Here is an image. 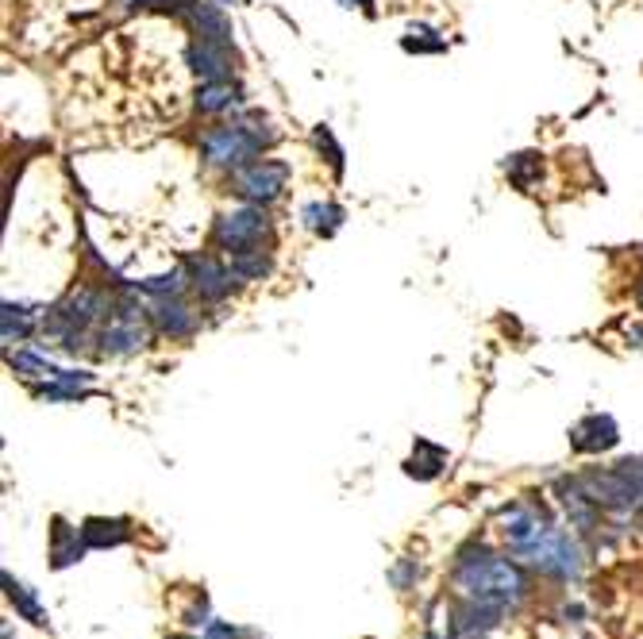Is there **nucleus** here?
I'll list each match as a JSON object with an SVG mask.
<instances>
[{
    "label": "nucleus",
    "mask_w": 643,
    "mask_h": 639,
    "mask_svg": "<svg viewBox=\"0 0 643 639\" xmlns=\"http://www.w3.org/2000/svg\"><path fill=\"white\" fill-rule=\"evenodd\" d=\"M220 4H232V0H220Z\"/></svg>",
    "instance_id": "nucleus-28"
},
{
    "label": "nucleus",
    "mask_w": 643,
    "mask_h": 639,
    "mask_svg": "<svg viewBox=\"0 0 643 639\" xmlns=\"http://www.w3.org/2000/svg\"><path fill=\"white\" fill-rule=\"evenodd\" d=\"M266 231H270V216H266V205H243V208H232V212H224L217 220V228H212V239H217L220 251L228 254H240V251H251V246H263Z\"/></svg>",
    "instance_id": "nucleus-2"
},
{
    "label": "nucleus",
    "mask_w": 643,
    "mask_h": 639,
    "mask_svg": "<svg viewBox=\"0 0 643 639\" xmlns=\"http://www.w3.org/2000/svg\"><path fill=\"white\" fill-rule=\"evenodd\" d=\"M197 108L209 115L217 112H232V108H240V85L232 81H201V89H197Z\"/></svg>",
    "instance_id": "nucleus-15"
},
{
    "label": "nucleus",
    "mask_w": 643,
    "mask_h": 639,
    "mask_svg": "<svg viewBox=\"0 0 643 639\" xmlns=\"http://www.w3.org/2000/svg\"><path fill=\"white\" fill-rule=\"evenodd\" d=\"M97 343H101L104 354H117V359L143 351V346L151 343V328H147V316H143V308L140 305L112 308V316L101 323V335H97Z\"/></svg>",
    "instance_id": "nucleus-4"
},
{
    "label": "nucleus",
    "mask_w": 643,
    "mask_h": 639,
    "mask_svg": "<svg viewBox=\"0 0 643 639\" xmlns=\"http://www.w3.org/2000/svg\"><path fill=\"white\" fill-rule=\"evenodd\" d=\"M301 223L312 235H335L343 223V208L332 205V200H312V205L301 208Z\"/></svg>",
    "instance_id": "nucleus-16"
},
{
    "label": "nucleus",
    "mask_w": 643,
    "mask_h": 639,
    "mask_svg": "<svg viewBox=\"0 0 643 639\" xmlns=\"http://www.w3.org/2000/svg\"><path fill=\"white\" fill-rule=\"evenodd\" d=\"M4 593H9V601L16 605V613L24 616V620H32V624H47V608L40 605V597H35V590L32 585H24V582H12V574H4Z\"/></svg>",
    "instance_id": "nucleus-17"
},
{
    "label": "nucleus",
    "mask_w": 643,
    "mask_h": 639,
    "mask_svg": "<svg viewBox=\"0 0 643 639\" xmlns=\"http://www.w3.org/2000/svg\"><path fill=\"white\" fill-rule=\"evenodd\" d=\"M86 547H89L86 536H78V528H70L63 516H55V528H51V566L55 570L74 566V562H81Z\"/></svg>",
    "instance_id": "nucleus-12"
},
{
    "label": "nucleus",
    "mask_w": 643,
    "mask_h": 639,
    "mask_svg": "<svg viewBox=\"0 0 643 639\" xmlns=\"http://www.w3.org/2000/svg\"><path fill=\"white\" fill-rule=\"evenodd\" d=\"M343 8H370V0H340Z\"/></svg>",
    "instance_id": "nucleus-23"
},
{
    "label": "nucleus",
    "mask_w": 643,
    "mask_h": 639,
    "mask_svg": "<svg viewBox=\"0 0 643 639\" xmlns=\"http://www.w3.org/2000/svg\"><path fill=\"white\" fill-rule=\"evenodd\" d=\"M232 274H235V282H263V277L270 274V254H266L263 246L232 254Z\"/></svg>",
    "instance_id": "nucleus-19"
},
{
    "label": "nucleus",
    "mask_w": 643,
    "mask_h": 639,
    "mask_svg": "<svg viewBox=\"0 0 643 639\" xmlns=\"http://www.w3.org/2000/svg\"><path fill=\"white\" fill-rule=\"evenodd\" d=\"M201 154H204V162L217 169H243L255 154H263V146L255 143V135H251L240 120V123H220V128L204 131Z\"/></svg>",
    "instance_id": "nucleus-3"
},
{
    "label": "nucleus",
    "mask_w": 643,
    "mask_h": 639,
    "mask_svg": "<svg viewBox=\"0 0 643 639\" xmlns=\"http://www.w3.org/2000/svg\"><path fill=\"white\" fill-rule=\"evenodd\" d=\"M286 181H289V166L278 158L247 162V166L235 169V177H232L235 192H240L243 200H251V205H274V200L286 192Z\"/></svg>",
    "instance_id": "nucleus-6"
},
{
    "label": "nucleus",
    "mask_w": 643,
    "mask_h": 639,
    "mask_svg": "<svg viewBox=\"0 0 643 639\" xmlns=\"http://www.w3.org/2000/svg\"><path fill=\"white\" fill-rule=\"evenodd\" d=\"M189 285H193L197 297H201L204 305H217V300H224L228 293H232L235 274H232V266H224L220 258L201 254V258L189 262Z\"/></svg>",
    "instance_id": "nucleus-8"
},
{
    "label": "nucleus",
    "mask_w": 643,
    "mask_h": 639,
    "mask_svg": "<svg viewBox=\"0 0 643 639\" xmlns=\"http://www.w3.org/2000/svg\"><path fill=\"white\" fill-rule=\"evenodd\" d=\"M620 443V428L609 412H589L570 428V447L578 454H601Z\"/></svg>",
    "instance_id": "nucleus-9"
},
{
    "label": "nucleus",
    "mask_w": 643,
    "mask_h": 639,
    "mask_svg": "<svg viewBox=\"0 0 643 639\" xmlns=\"http://www.w3.org/2000/svg\"><path fill=\"white\" fill-rule=\"evenodd\" d=\"M455 590L466 597V605L505 613V608L520 605V597H524V574L509 559H497L489 551H466L455 566Z\"/></svg>",
    "instance_id": "nucleus-1"
},
{
    "label": "nucleus",
    "mask_w": 643,
    "mask_h": 639,
    "mask_svg": "<svg viewBox=\"0 0 643 639\" xmlns=\"http://www.w3.org/2000/svg\"><path fill=\"white\" fill-rule=\"evenodd\" d=\"M312 143H317V151H320V154L328 151V162L335 166V174H343V151H340V143H335L332 131H328L324 123H320V128L312 131Z\"/></svg>",
    "instance_id": "nucleus-21"
},
{
    "label": "nucleus",
    "mask_w": 643,
    "mask_h": 639,
    "mask_svg": "<svg viewBox=\"0 0 643 639\" xmlns=\"http://www.w3.org/2000/svg\"><path fill=\"white\" fill-rule=\"evenodd\" d=\"M204 639H255V631L235 628V624H228V620H212L209 628H204Z\"/></svg>",
    "instance_id": "nucleus-22"
},
{
    "label": "nucleus",
    "mask_w": 643,
    "mask_h": 639,
    "mask_svg": "<svg viewBox=\"0 0 643 639\" xmlns=\"http://www.w3.org/2000/svg\"><path fill=\"white\" fill-rule=\"evenodd\" d=\"M151 320H155V328L163 331V335L189 339L197 331V323H201V316H197L181 297H158L155 305H151Z\"/></svg>",
    "instance_id": "nucleus-11"
},
{
    "label": "nucleus",
    "mask_w": 643,
    "mask_h": 639,
    "mask_svg": "<svg viewBox=\"0 0 643 639\" xmlns=\"http://www.w3.org/2000/svg\"><path fill=\"white\" fill-rule=\"evenodd\" d=\"M0 320H4V343H24L27 335H32L35 331V320H40V312H35L32 305H4V316H0Z\"/></svg>",
    "instance_id": "nucleus-18"
},
{
    "label": "nucleus",
    "mask_w": 643,
    "mask_h": 639,
    "mask_svg": "<svg viewBox=\"0 0 643 639\" xmlns=\"http://www.w3.org/2000/svg\"><path fill=\"white\" fill-rule=\"evenodd\" d=\"M186 62L201 81H228V77H232V46L209 43V38H193L186 51Z\"/></svg>",
    "instance_id": "nucleus-10"
},
{
    "label": "nucleus",
    "mask_w": 643,
    "mask_h": 639,
    "mask_svg": "<svg viewBox=\"0 0 643 639\" xmlns=\"http://www.w3.org/2000/svg\"><path fill=\"white\" fill-rule=\"evenodd\" d=\"M120 4H158V0H120Z\"/></svg>",
    "instance_id": "nucleus-24"
},
{
    "label": "nucleus",
    "mask_w": 643,
    "mask_h": 639,
    "mask_svg": "<svg viewBox=\"0 0 643 639\" xmlns=\"http://www.w3.org/2000/svg\"><path fill=\"white\" fill-rule=\"evenodd\" d=\"M178 15L193 27L197 38H209V43H220V46H232V23H228V15L220 12L217 4H209V0H178Z\"/></svg>",
    "instance_id": "nucleus-7"
},
{
    "label": "nucleus",
    "mask_w": 643,
    "mask_h": 639,
    "mask_svg": "<svg viewBox=\"0 0 643 639\" xmlns=\"http://www.w3.org/2000/svg\"><path fill=\"white\" fill-rule=\"evenodd\" d=\"M443 466H447V451L428 443V439H417V451H412V459L404 462L409 477H417V482H432V477H440Z\"/></svg>",
    "instance_id": "nucleus-14"
},
{
    "label": "nucleus",
    "mask_w": 643,
    "mask_h": 639,
    "mask_svg": "<svg viewBox=\"0 0 643 639\" xmlns=\"http://www.w3.org/2000/svg\"><path fill=\"white\" fill-rule=\"evenodd\" d=\"M640 308H643V282H640Z\"/></svg>",
    "instance_id": "nucleus-26"
},
{
    "label": "nucleus",
    "mask_w": 643,
    "mask_h": 639,
    "mask_svg": "<svg viewBox=\"0 0 643 639\" xmlns=\"http://www.w3.org/2000/svg\"><path fill=\"white\" fill-rule=\"evenodd\" d=\"M81 536H86L89 547H120L132 539V524H128L124 516H112V520L93 516V520L81 524Z\"/></svg>",
    "instance_id": "nucleus-13"
},
{
    "label": "nucleus",
    "mask_w": 643,
    "mask_h": 639,
    "mask_svg": "<svg viewBox=\"0 0 643 639\" xmlns=\"http://www.w3.org/2000/svg\"><path fill=\"white\" fill-rule=\"evenodd\" d=\"M428 35H435V31L432 27H409V35L401 38V46L404 51H417V54H443L447 51L443 38H428Z\"/></svg>",
    "instance_id": "nucleus-20"
},
{
    "label": "nucleus",
    "mask_w": 643,
    "mask_h": 639,
    "mask_svg": "<svg viewBox=\"0 0 643 639\" xmlns=\"http://www.w3.org/2000/svg\"><path fill=\"white\" fill-rule=\"evenodd\" d=\"M170 639H193V636H170Z\"/></svg>",
    "instance_id": "nucleus-27"
},
{
    "label": "nucleus",
    "mask_w": 643,
    "mask_h": 639,
    "mask_svg": "<svg viewBox=\"0 0 643 639\" xmlns=\"http://www.w3.org/2000/svg\"><path fill=\"white\" fill-rule=\"evenodd\" d=\"M458 639H478V631H463V636H458Z\"/></svg>",
    "instance_id": "nucleus-25"
},
{
    "label": "nucleus",
    "mask_w": 643,
    "mask_h": 639,
    "mask_svg": "<svg viewBox=\"0 0 643 639\" xmlns=\"http://www.w3.org/2000/svg\"><path fill=\"white\" fill-rule=\"evenodd\" d=\"M520 559H528L535 570H543V574H551V577H574L581 570L578 543H574L563 528H555V524H551L528 551H520Z\"/></svg>",
    "instance_id": "nucleus-5"
}]
</instances>
